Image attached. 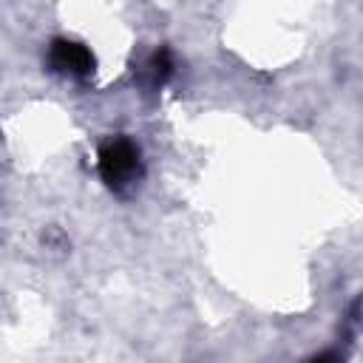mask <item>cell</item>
Instances as JSON below:
<instances>
[{"label":"cell","mask_w":363,"mask_h":363,"mask_svg":"<svg viewBox=\"0 0 363 363\" xmlns=\"http://www.w3.org/2000/svg\"><path fill=\"white\" fill-rule=\"evenodd\" d=\"M96 167H99V176L105 179L108 187L125 190V187L136 184V179L142 176L139 147H136L130 139H125V136H111V139L102 142V147H99Z\"/></svg>","instance_id":"6da1fadb"},{"label":"cell","mask_w":363,"mask_h":363,"mask_svg":"<svg viewBox=\"0 0 363 363\" xmlns=\"http://www.w3.org/2000/svg\"><path fill=\"white\" fill-rule=\"evenodd\" d=\"M309 363H337V357H335V354H318V357H312Z\"/></svg>","instance_id":"277c9868"},{"label":"cell","mask_w":363,"mask_h":363,"mask_svg":"<svg viewBox=\"0 0 363 363\" xmlns=\"http://www.w3.org/2000/svg\"><path fill=\"white\" fill-rule=\"evenodd\" d=\"M48 62L54 65V71L60 74H68V77H88L94 71V54L77 43V40H54L51 43V51H48Z\"/></svg>","instance_id":"7a4b0ae2"},{"label":"cell","mask_w":363,"mask_h":363,"mask_svg":"<svg viewBox=\"0 0 363 363\" xmlns=\"http://www.w3.org/2000/svg\"><path fill=\"white\" fill-rule=\"evenodd\" d=\"M142 71H145V82H147L150 88L164 85V82H167V77L173 74V57H170V51H167V48L153 51Z\"/></svg>","instance_id":"3957f363"}]
</instances>
